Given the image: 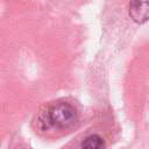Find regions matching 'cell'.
<instances>
[{
	"label": "cell",
	"instance_id": "cell-1",
	"mask_svg": "<svg viewBox=\"0 0 149 149\" xmlns=\"http://www.w3.org/2000/svg\"><path fill=\"white\" fill-rule=\"evenodd\" d=\"M38 127L43 130L54 128L57 130H63L70 128L77 121V112L74 107L64 101L56 102L47 108L38 119Z\"/></svg>",
	"mask_w": 149,
	"mask_h": 149
},
{
	"label": "cell",
	"instance_id": "cell-2",
	"mask_svg": "<svg viewBox=\"0 0 149 149\" xmlns=\"http://www.w3.org/2000/svg\"><path fill=\"white\" fill-rule=\"evenodd\" d=\"M129 15L136 23H143L149 19V0H130Z\"/></svg>",
	"mask_w": 149,
	"mask_h": 149
},
{
	"label": "cell",
	"instance_id": "cell-3",
	"mask_svg": "<svg viewBox=\"0 0 149 149\" xmlns=\"http://www.w3.org/2000/svg\"><path fill=\"white\" fill-rule=\"evenodd\" d=\"M81 149H105V142L99 135L93 134L84 140L81 143Z\"/></svg>",
	"mask_w": 149,
	"mask_h": 149
}]
</instances>
